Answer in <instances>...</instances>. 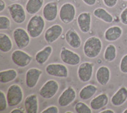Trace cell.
Segmentation results:
<instances>
[{"label": "cell", "instance_id": "1", "mask_svg": "<svg viewBox=\"0 0 127 113\" xmlns=\"http://www.w3.org/2000/svg\"><path fill=\"white\" fill-rule=\"evenodd\" d=\"M102 42L97 36L89 37L86 39L83 45V53L87 57L90 58H97L101 53Z\"/></svg>", "mask_w": 127, "mask_h": 113}, {"label": "cell", "instance_id": "2", "mask_svg": "<svg viewBox=\"0 0 127 113\" xmlns=\"http://www.w3.org/2000/svg\"><path fill=\"white\" fill-rule=\"evenodd\" d=\"M45 28V20L40 15H34L27 24L26 30L31 38L39 37Z\"/></svg>", "mask_w": 127, "mask_h": 113}, {"label": "cell", "instance_id": "3", "mask_svg": "<svg viewBox=\"0 0 127 113\" xmlns=\"http://www.w3.org/2000/svg\"><path fill=\"white\" fill-rule=\"evenodd\" d=\"M6 99L9 107L19 106L24 99V92L22 87L17 84L10 85L6 92Z\"/></svg>", "mask_w": 127, "mask_h": 113}, {"label": "cell", "instance_id": "4", "mask_svg": "<svg viewBox=\"0 0 127 113\" xmlns=\"http://www.w3.org/2000/svg\"><path fill=\"white\" fill-rule=\"evenodd\" d=\"M59 90V84L55 80L46 81L39 90V95L44 99H51Z\"/></svg>", "mask_w": 127, "mask_h": 113}, {"label": "cell", "instance_id": "5", "mask_svg": "<svg viewBox=\"0 0 127 113\" xmlns=\"http://www.w3.org/2000/svg\"><path fill=\"white\" fill-rule=\"evenodd\" d=\"M76 10L75 6L71 3H65L59 9V15L60 20L64 24H68L72 22L75 19Z\"/></svg>", "mask_w": 127, "mask_h": 113}, {"label": "cell", "instance_id": "6", "mask_svg": "<svg viewBox=\"0 0 127 113\" xmlns=\"http://www.w3.org/2000/svg\"><path fill=\"white\" fill-rule=\"evenodd\" d=\"M11 18L17 24H23L26 19V10L20 3H12L8 6Z\"/></svg>", "mask_w": 127, "mask_h": 113}, {"label": "cell", "instance_id": "7", "mask_svg": "<svg viewBox=\"0 0 127 113\" xmlns=\"http://www.w3.org/2000/svg\"><path fill=\"white\" fill-rule=\"evenodd\" d=\"M13 37L17 47L19 49H24L29 46L31 42V36L29 33L22 28H17L14 29Z\"/></svg>", "mask_w": 127, "mask_h": 113}, {"label": "cell", "instance_id": "8", "mask_svg": "<svg viewBox=\"0 0 127 113\" xmlns=\"http://www.w3.org/2000/svg\"><path fill=\"white\" fill-rule=\"evenodd\" d=\"M11 58L15 65L22 68L29 65L32 60V56L22 49L13 51L11 55Z\"/></svg>", "mask_w": 127, "mask_h": 113}, {"label": "cell", "instance_id": "9", "mask_svg": "<svg viewBox=\"0 0 127 113\" xmlns=\"http://www.w3.org/2000/svg\"><path fill=\"white\" fill-rule=\"evenodd\" d=\"M46 74L49 76L59 78H65L69 76V70L64 64L60 63H52L45 67Z\"/></svg>", "mask_w": 127, "mask_h": 113}, {"label": "cell", "instance_id": "10", "mask_svg": "<svg viewBox=\"0 0 127 113\" xmlns=\"http://www.w3.org/2000/svg\"><path fill=\"white\" fill-rule=\"evenodd\" d=\"M60 57L62 62L68 65L76 66L81 62V56L79 54L65 47H62L61 49Z\"/></svg>", "mask_w": 127, "mask_h": 113}, {"label": "cell", "instance_id": "11", "mask_svg": "<svg viewBox=\"0 0 127 113\" xmlns=\"http://www.w3.org/2000/svg\"><path fill=\"white\" fill-rule=\"evenodd\" d=\"M94 64L90 62H84L79 64L78 68V78L83 83H87L92 80L94 73Z\"/></svg>", "mask_w": 127, "mask_h": 113}, {"label": "cell", "instance_id": "12", "mask_svg": "<svg viewBox=\"0 0 127 113\" xmlns=\"http://www.w3.org/2000/svg\"><path fill=\"white\" fill-rule=\"evenodd\" d=\"M76 91L74 88L72 86H68L58 98V104L61 107H66L76 100Z\"/></svg>", "mask_w": 127, "mask_h": 113}, {"label": "cell", "instance_id": "13", "mask_svg": "<svg viewBox=\"0 0 127 113\" xmlns=\"http://www.w3.org/2000/svg\"><path fill=\"white\" fill-rule=\"evenodd\" d=\"M63 33V28L59 24L52 25L46 30L44 34V38L46 42L52 44L59 39Z\"/></svg>", "mask_w": 127, "mask_h": 113}, {"label": "cell", "instance_id": "14", "mask_svg": "<svg viewBox=\"0 0 127 113\" xmlns=\"http://www.w3.org/2000/svg\"><path fill=\"white\" fill-rule=\"evenodd\" d=\"M43 71L38 68L32 67L29 69L26 73L25 83L29 88H34L38 85Z\"/></svg>", "mask_w": 127, "mask_h": 113}, {"label": "cell", "instance_id": "15", "mask_svg": "<svg viewBox=\"0 0 127 113\" xmlns=\"http://www.w3.org/2000/svg\"><path fill=\"white\" fill-rule=\"evenodd\" d=\"M59 10L57 2L50 1L44 5L42 15L45 20L48 22H53L56 20Z\"/></svg>", "mask_w": 127, "mask_h": 113}, {"label": "cell", "instance_id": "16", "mask_svg": "<svg viewBox=\"0 0 127 113\" xmlns=\"http://www.w3.org/2000/svg\"><path fill=\"white\" fill-rule=\"evenodd\" d=\"M77 24L83 33L90 32L92 27V13L88 12L80 13L77 17Z\"/></svg>", "mask_w": 127, "mask_h": 113}, {"label": "cell", "instance_id": "17", "mask_svg": "<svg viewBox=\"0 0 127 113\" xmlns=\"http://www.w3.org/2000/svg\"><path fill=\"white\" fill-rule=\"evenodd\" d=\"M65 42L74 49H78L81 47L82 41L79 34L73 28L68 29L65 34Z\"/></svg>", "mask_w": 127, "mask_h": 113}, {"label": "cell", "instance_id": "18", "mask_svg": "<svg viewBox=\"0 0 127 113\" xmlns=\"http://www.w3.org/2000/svg\"><path fill=\"white\" fill-rule=\"evenodd\" d=\"M127 100V88L122 86L116 91L111 99L112 105L115 107H120L124 104Z\"/></svg>", "mask_w": 127, "mask_h": 113}, {"label": "cell", "instance_id": "19", "mask_svg": "<svg viewBox=\"0 0 127 113\" xmlns=\"http://www.w3.org/2000/svg\"><path fill=\"white\" fill-rule=\"evenodd\" d=\"M123 29L118 26H113L107 28L104 32V38L108 42H114L121 38Z\"/></svg>", "mask_w": 127, "mask_h": 113}, {"label": "cell", "instance_id": "20", "mask_svg": "<svg viewBox=\"0 0 127 113\" xmlns=\"http://www.w3.org/2000/svg\"><path fill=\"white\" fill-rule=\"evenodd\" d=\"M24 108L27 113H37L39 109L38 96L36 94L28 95L24 100Z\"/></svg>", "mask_w": 127, "mask_h": 113}, {"label": "cell", "instance_id": "21", "mask_svg": "<svg viewBox=\"0 0 127 113\" xmlns=\"http://www.w3.org/2000/svg\"><path fill=\"white\" fill-rule=\"evenodd\" d=\"M96 80L98 84L105 86L108 84L111 80V71L105 65L100 66L96 72Z\"/></svg>", "mask_w": 127, "mask_h": 113}, {"label": "cell", "instance_id": "22", "mask_svg": "<svg viewBox=\"0 0 127 113\" xmlns=\"http://www.w3.org/2000/svg\"><path fill=\"white\" fill-rule=\"evenodd\" d=\"M109 103V97L106 93H100L93 98L90 102L92 110L98 111L105 107Z\"/></svg>", "mask_w": 127, "mask_h": 113}, {"label": "cell", "instance_id": "23", "mask_svg": "<svg viewBox=\"0 0 127 113\" xmlns=\"http://www.w3.org/2000/svg\"><path fill=\"white\" fill-rule=\"evenodd\" d=\"M52 52H53V48L52 46L50 45L46 46L36 54L35 55L36 62L40 65L45 64L51 56Z\"/></svg>", "mask_w": 127, "mask_h": 113}, {"label": "cell", "instance_id": "24", "mask_svg": "<svg viewBox=\"0 0 127 113\" xmlns=\"http://www.w3.org/2000/svg\"><path fill=\"white\" fill-rule=\"evenodd\" d=\"M97 90V87L94 85L88 84L84 86L79 92V98L83 100H89L96 94Z\"/></svg>", "mask_w": 127, "mask_h": 113}, {"label": "cell", "instance_id": "25", "mask_svg": "<svg viewBox=\"0 0 127 113\" xmlns=\"http://www.w3.org/2000/svg\"><path fill=\"white\" fill-rule=\"evenodd\" d=\"M45 0H28L26 4V10L29 15H36L44 5Z\"/></svg>", "mask_w": 127, "mask_h": 113}, {"label": "cell", "instance_id": "26", "mask_svg": "<svg viewBox=\"0 0 127 113\" xmlns=\"http://www.w3.org/2000/svg\"><path fill=\"white\" fill-rule=\"evenodd\" d=\"M13 48V42L7 34L0 32V50L3 53H8Z\"/></svg>", "mask_w": 127, "mask_h": 113}, {"label": "cell", "instance_id": "27", "mask_svg": "<svg viewBox=\"0 0 127 113\" xmlns=\"http://www.w3.org/2000/svg\"><path fill=\"white\" fill-rule=\"evenodd\" d=\"M18 76L17 71L13 69L3 70L0 72V83L3 84L10 83L14 81Z\"/></svg>", "mask_w": 127, "mask_h": 113}, {"label": "cell", "instance_id": "28", "mask_svg": "<svg viewBox=\"0 0 127 113\" xmlns=\"http://www.w3.org/2000/svg\"><path fill=\"white\" fill-rule=\"evenodd\" d=\"M94 15L97 19L107 24H111L114 20L113 16L103 8H97L94 10Z\"/></svg>", "mask_w": 127, "mask_h": 113}, {"label": "cell", "instance_id": "29", "mask_svg": "<svg viewBox=\"0 0 127 113\" xmlns=\"http://www.w3.org/2000/svg\"><path fill=\"white\" fill-rule=\"evenodd\" d=\"M117 56V49L115 45L109 44L106 47L104 52V58L107 62H113L116 58Z\"/></svg>", "mask_w": 127, "mask_h": 113}, {"label": "cell", "instance_id": "30", "mask_svg": "<svg viewBox=\"0 0 127 113\" xmlns=\"http://www.w3.org/2000/svg\"><path fill=\"white\" fill-rule=\"evenodd\" d=\"M75 111L77 113H92V109L90 106H88L87 104L83 102H78L74 107Z\"/></svg>", "mask_w": 127, "mask_h": 113}, {"label": "cell", "instance_id": "31", "mask_svg": "<svg viewBox=\"0 0 127 113\" xmlns=\"http://www.w3.org/2000/svg\"><path fill=\"white\" fill-rule=\"evenodd\" d=\"M11 27L10 19L5 15H0V30H9Z\"/></svg>", "mask_w": 127, "mask_h": 113}, {"label": "cell", "instance_id": "32", "mask_svg": "<svg viewBox=\"0 0 127 113\" xmlns=\"http://www.w3.org/2000/svg\"><path fill=\"white\" fill-rule=\"evenodd\" d=\"M8 101L6 99V95L4 93V91H0V112H3L7 108Z\"/></svg>", "mask_w": 127, "mask_h": 113}, {"label": "cell", "instance_id": "33", "mask_svg": "<svg viewBox=\"0 0 127 113\" xmlns=\"http://www.w3.org/2000/svg\"><path fill=\"white\" fill-rule=\"evenodd\" d=\"M120 70L123 74H127V54L125 55L120 60Z\"/></svg>", "mask_w": 127, "mask_h": 113}, {"label": "cell", "instance_id": "34", "mask_svg": "<svg viewBox=\"0 0 127 113\" xmlns=\"http://www.w3.org/2000/svg\"><path fill=\"white\" fill-rule=\"evenodd\" d=\"M120 19L123 25L127 26V6L120 13Z\"/></svg>", "mask_w": 127, "mask_h": 113}, {"label": "cell", "instance_id": "35", "mask_svg": "<svg viewBox=\"0 0 127 113\" xmlns=\"http://www.w3.org/2000/svg\"><path fill=\"white\" fill-rule=\"evenodd\" d=\"M41 113H59V109L56 106H50L41 112Z\"/></svg>", "mask_w": 127, "mask_h": 113}, {"label": "cell", "instance_id": "36", "mask_svg": "<svg viewBox=\"0 0 127 113\" xmlns=\"http://www.w3.org/2000/svg\"><path fill=\"white\" fill-rule=\"evenodd\" d=\"M118 0H102L103 3L108 8H113L117 4Z\"/></svg>", "mask_w": 127, "mask_h": 113}, {"label": "cell", "instance_id": "37", "mask_svg": "<svg viewBox=\"0 0 127 113\" xmlns=\"http://www.w3.org/2000/svg\"><path fill=\"white\" fill-rule=\"evenodd\" d=\"M82 1L85 4L89 6H94L97 3V0H82Z\"/></svg>", "mask_w": 127, "mask_h": 113}, {"label": "cell", "instance_id": "38", "mask_svg": "<svg viewBox=\"0 0 127 113\" xmlns=\"http://www.w3.org/2000/svg\"><path fill=\"white\" fill-rule=\"evenodd\" d=\"M6 8V3L4 1V0H0V12L4 11Z\"/></svg>", "mask_w": 127, "mask_h": 113}, {"label": "cell", "instance_id": "39", "mask_svg": "<svg viewBox=\"0 0 127 113\" xmlns=\"http://www.w3.org/2000/svg\"><path fill=\"white\" fill-rule=\"evenodd\" d=\"M11 113H26V111H24L22 109H17V108H16V109H13V110L11 111L10 112Z\"/></svg>", "mask_w": 127, "mask_h": 113}, {"label": "cell", "instance_id": "40", "mask_svg": "<svg viewBox=\"0 0 127 113\" xmlns=\"http://www.w3.org/2000/svg\"><path fill=\"white\" fill-rule=\"evenodd\" d=\"M99 113H114V111L112 110V109H105L104 111H101L98 112Z\"/></svg>", "mask_w": 127, "mask_h": 113}, {"label": "cell", "instance_id": "41", "mask_svg": "<svg viewBox=\"0 0 127 113\" xmlns=\"http://www.w3.org/2000/svg\"><path fill=\"white\" fill-rule=\"evenodd\" d=\"M123 113H127V108L123 111Z\"/></svg>", "mask_w": 127, "mask_h": 113}, {"label": "cell", "instance_id": "42", "mask_svg": "<svg viewBox=\"0 0 127 113\" xmlns=\"http://www.w3.org/2000/svg\"><path fill=\"white\" fill-rule=\"evenodd\" d=\"M61 38H62V39H65V35H64V36H63V35H62V36H61Z\"/></svg>", "mask_w": 127, "mask_h": 113}, {"label": "cell", "instance_id": "43", "mask_svg": "<svg viewBox=\"0 0 127 113\" xmlns=\"http://www.w3.org/2000/svg\"><path fill=\"white\" fill-rule=\"evenodd\" d=\"M11 1H19V0H10Z\"/></svg>", "mask_w": 127, "mask_h": 113}, {"label": "cell", "instance_id": "44", "mask_svg": "<svg viewBox=\"0 0 127 113\" xmlns=\"http://www.w3.org/2000/svg\"><path fill=\"white\" fill-rule=\"evenodd\" d=\"M98 62L99 63V64H100V62H100V61H101V60H100V59H98Z\"/></svg>", "mask_w": 127, "mask_h": 113}, {"label": "cell", "instance_id": "45", "mask_svg": "<svg viewBox=\"0 0 127 113\" xmlns=\"http://www.w3.org/2000/svg\"><path fill=\"white\" fill-rule=\"evenodd\" d=\"M65 113H72V111H67V112H65Z\"/></svg>", "mask_w": 127, "mask_h": 113}, {"label": "cell", "instance_id": "46", "mask_svg": "<svg viewBox=\"0 0 127 113\" xmlns=\"http://www.w3.org/2000/svg\"><path fill=\"white\" fill-rule=\"evenodd\" d=\"M123 1H127V0H123Z\"/></svg>", "mask_w": 127, "mask_h": 113}]
</instances>
